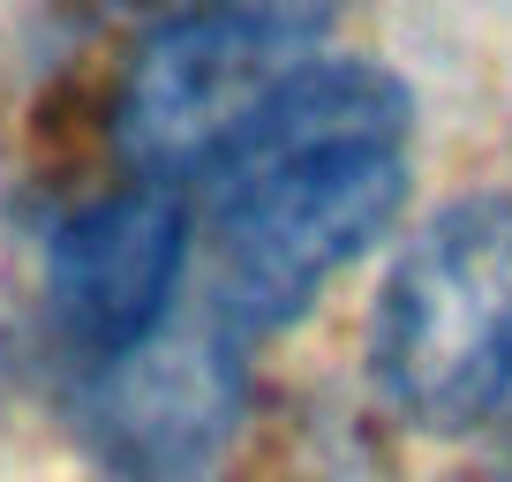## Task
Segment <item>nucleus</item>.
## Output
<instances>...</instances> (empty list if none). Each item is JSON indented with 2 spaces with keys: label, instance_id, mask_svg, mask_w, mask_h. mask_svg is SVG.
<instances>
[{
  "label": "nucleus",
  "instance_id": "f257e3e1",
  "mask_svg": "<svg viewBox=\"0 0 512 482\" xmlns=\"http://www.w3.org/2000/svg\"><path fill=\"white\" fill-rule=\"evenodd\" d=\"M415 189V91L400 68L324 53L279 106L196 181L211 324L287 332L347 264H362Z\"/></svg>",
  "mask_w": 512,
  "mask_h": 482
},
{
  "label": "nucleus",
  "instance_id": "f03ea898",
  "mask_svg": "<svg viewBox=\"0 0 512 482\" xmlns=\"http://www.w3.org/2000/svg\"><path fill=\"white\" fill-rule=\"evenodd\" d=\"M369 377L415 430H475L512 392V189L452 196L369 309Z\"/></svg>",
  "mask_w": 512,
  "mask_h": 482
},
{
  "label": "nucleus",
  "instance_id": "7ed1b4c3",
  "mask_svg": "<svg viewBox=\"0 0 512 482\" xmlns=\"http://www.w3.org/2000/svg\"><path fill=\"white\" fill-rule=\"evenodd\" d=\"M332 53L317 0H204L128 46L106 98V136L136 181H204L279 106L294 76Z\"/></svg>",
  "mask_w": 512,
  "mask_h": 482
},
{
  "label": "nucleus",
  "instance_id": "20e7f679",
  "mask_svg": "<svg viewBox=\"0 0 512 482\" xmlns=\"http://www.w3.org/2000/svg\"><path fill=\"white\" fill-rule=\"evenodd\" d=\"M196 257V204L174 181H113L46 234L38 294L46 324L91 370H113L174 324V294Z\"/></svg>",
  "mask_w": 512,
  "mask_h": 482
},
{
  "label": "nucleus",
  "instance_id": "39448f33",
  "mask_svg": "<svg viewBox=\"0 0 512 482\" xmlns=\"http://www.w3.org/2000/svg\"><path fill=\"white\" fill-rule=\"evenodd\" d=\"M91 422L113 445V460L136 482H181L226 445L241 422V370H234V332L166 324L144 354H128L113 370H91Z\"/></svg>",
  "mask_w": 512,
  "mask_h": 482
},
{
  "label": "nucleus",
  "instance_id": "423d86ee",
  "mask_svg": "<svg viewBox=\"0 0 512 482\" xmlns=\"http://www.w3.org/2000/svg\"><path fill=\"white\" fill-rule=\"evenodd\" d=\"M482 467H490L497 482H512V392H505V407L482 422Z\"/></svg>",
  "mask_w": 512,
  "mask_h": 482
}]
</instances>
